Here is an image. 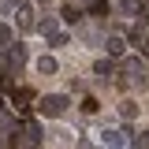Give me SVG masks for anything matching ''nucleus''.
I'll return each mask as SVG.
<instances>
[{"label": "nucleus", "instance_id": "1", "mask_svg": "<svg viewBox=\"0 0 149 149\" xmlns=\"http://www.w3.org/2000/svg\"><path fill=\"white\" fill-rule=\"evenodd\" d=\"M37 112H41V116H49V119H56V116H63V112H67V97H63V93H49V97H41V101H37Z\"/></svg>", "mask_w": 149, "mask_h": 149}, {"label": "nucleus", "instance_id": "2", "mask_svg": "<svg viewBox=\"0 0 149 149\" xmlns=\"http://www.w3.org/2000/svg\"><path fill=\"white\" fill-rule=\"evenodd\" d=\"M101 146H108V149H123L127 142H123V134H119V130H101Z\"/></svg>", "mask_w": 149, "mask_h": 149}, {"label": "nucleus", "instance_id": "3", "mask_svg": "<svg viewBox=\"0 0 149 149\" xmlns=\"http://www.w3.org/2000/svg\"><path fill=\"white\" fill-rule=\"evenodd\" d=\"M37 71L41 74H56V60L52 56H41V60H37Z\"/></svg>", "mask_w": 149, "mask_h": 149}, {"label": "nucleus", "instance_id": "4", "mask_svg": "<svg viewBox=\"0 0 149 149\" xmlns=\"http://www.w3.org/2000/svg\"><path fill=\"white\" fill-rule=\"evenodd\" d=\"M11 97L19 101V108H26V101H34V90H26V86H22V90H11Z\"/></svg>", "mask_w": 149, "mask_h": 149}, {"label": "nucleus", "instance_id": "5", "mask_svg": "<svg viewBox=\"0 0 149 149\" xmlns=\"http://www.w3.org/2000/svg\"><path fill=\"white\" fill-rule=\"evenodd\" d=\"M123 49H127V45H123V37H108V52H112V56H119Z\"/></svg>", "mask_w": 149, "mask_h": 149}, {"label": "nucleus", "instance_id": "6", "mask_svg": "<svg viewBox=\"0 0 149 149\" xmlns=\"http://www.w3.org/2000/svg\"><path fill=\"white\" fill-rule=\"evenodd\" d=\"M82 15V11H78V8H71V4H67V8H63V19H67V22H74V19Z\"/></svg>", "mask_w": 149, "mask_h": 149}, {"label": "nucleus", "instance_id": "7", "mask_svg": "<svg viewBox=\"0 0 149 149\" xmlns=\"http://www.w3.org/2000/svg\"><path fill=\"white\" fill-rule=\"evenodd\" d=\"M119 112H123V116H138V104H134V101H123V108H119Z\"/></svg>", "mask_w": 149, "mask_h": 149}, {"label": "nucleus", "instance_id": "8", "mask_svg": "<svg viewBox=\"0 0 149 149\" xmlns=\"http://www.w3.org/2000/svg\"><path fill=\"white\" fill-rule=\"evenodd\" d=\"M97 108H101V104H97L93 97H86V101H82V112H97Z\"/></svg>", "mask_w": 149, "mask_h": 149}, {"label": "nucleus", "instance_id": "9", "mask_svg": "<svg viewBox=\"0 0 149 149\" xmlns=\"http://www.w3.org/2000/svg\"><path fill=\"white\" fill-rule=\"evenodd\" d=\"M146 56H149V41H146Z\"/></svg>", "mask_w": 149, "mask_h": 149}, {"label": "nucleus", "instance_id": "10", "mask_svg": "<svg viewBox=\"0 0 149 149\" xmlns=\"http://www.w3.org/2000/svg\"><path fill=\"white\" fill-rule=\"evenodd\" d=\"M0 112H4V101H0Z\"/></svg>", "mask_w": 149, "mask_h": 149}]
</instances>
